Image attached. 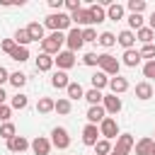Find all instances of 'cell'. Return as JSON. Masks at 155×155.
Listing matches in <instances>:
<instances>
[{"label": "cell", "instance_id": "obj_5", "mask_svg": "<svg viewBox=\"0 0 155 155\" xmlns=\"http://www.w3.org/2000/svg\"><path fill=\"white\" fill-rule=\"evenodd\" d=\"M133 145H136V140H133V136H131V133H119V138H116V145H114L111 155H128V153L133 150Z\"/></svg>", "mask_w": 155, "mask_h": 155}, {"label": "cell", "instance_id": "obj_53", "mask_svg": "<svg viewBox=\"0 0 155 155\" xmlns=\"http://www.w3.org/2000/svg\"><path fill=\"white\" fill-rule=\"evenodd\" d=\"M153 140H155V138H153Z\"/></svg>", "mask_w": 155, "mask_h": 155}, {"label": "cell", "instance_id": "obj_42", "mask_svg": "<svg viewBox=\"0 0 155 155\" xmlns=\"http://www.w3.org/2000/svg\"><path fill=\"white\" fill-rule=\"evenodd\" d=\"M82 41H97V31L92 27H85L82 29Z\"/></svg>", "mask_w": 155, "mask_h": 155}, {"label": "cell", "instance_id": "obj_44", "mask_svg": "<svg viewBox=\"0 0 155 155\" xmlns=\"http://www.w3.org/2000/svg\"><path fill=\"white\" fill-rule=\"evenodd\" d=\"M10 114H12V109H10L7 104H0V121H7Z\"/></svg>", "mask_w": 155, "mask_h": 155}, {"label": "cell", "instance_id": "obj_22", "mask_svg": "<svg viewBox=\"0 0 155 155\" xmlns=\"http://www.w3.org/2000/svg\"><path fill=\"white\" fill-rule=\"evenodd\" d=\"M10 58L17 61V63H24V61L29 58V48H27V46H15V48L10 51Z\"/></svg>", "mask_w": 155, "mask_h": 155}, {"label": "cell", "instance_id": "obj_50", "mask_svg": "<svg viewBox=\"0 0 155 155\" xmlns=\"http://www.w3.org/2000/svg\"><path fill=\"white\" fill-rule=\"evenodd\" d=\"M5 99H7V94H5V90L0 87V104H5Z\"/></svg>", "mask_w": 155, "mask_h": 155}, {"label": "cell", "instance_id": "obj_16", "mask_svg": "<svg viewBox=\"0 0 155 155\" xmlns=\"http://www.w3.org/2000/svg\"><path fill=\"white\" fill-rule=\"evenodd\" d=\"M51 85H53L56 90H65V87L70 85V80H68L65 70H56V73L51 75Z\"/></svg>", "mask_w": 155, "mask_h": 155}, {"label": "cell", "instance_id": "obj_41", "mask_svg": "<svg viewBox=\"0 0 155 155\" xmlns=\"http://www.w3.org/2000/svg\"><path fill=\"white\" fill-rule=\"evenodd\" d=\"M140 58H150V61H153V58H155V46H153V44H145V46L140 48Z\"/></svg>", "mask_w": 155, "mask_h": 155}, {"label": "cell", "instance_id": "obj_3", "mask_svg": "<svg viewBox=\"0 0 155 155\" xmlns=\"http://www.w3.org/2000/svg\"><path fill=\"white\" fill-rule=\"evenodd\" d=\"M97 65L102 68V73L104 75H119V68H121V63L114 58V56H109V53H99L97 56Z\"/></svg>", "mask_w": 155, "mask_h": 155}, {"label": "cell", "instance_id": "obj_13", "mask_svg": "<svg viewBox=\"0 0 155 155\" xmlns=\"http://www.w3.org/2000/svg\"><path fill=\"white\" fill-rule=\"evenodd\" d=\"M27 148H29V140H27L24 136H15V138L7 140V150H10V153H24Z\"/></svg>", "mask_w": 155, "mask_h": 155}, {"label": "cell", "instance_id": "obj_18", "mask_svg": "<svg viewBox=\"0 0 155 155\" xmlns=\"http://www.w3.org/2000/svg\"><path fill=\"white\" fill-rule=\"evenodd\" d=\"M153 148H155V140L153 138H140L136 143V155H150Z\"/></svg>", "mask_w": 155, "mask_h": 155}, {"label": "cell", "instance_id": "obj_2", "mask_svg": "<svg viewBox=\"0 0 155 155\" xmlns=\"http://www.w3.org/2000/svg\"><path fill=\"white\" fill-rule=\"evenodd\" d=\"M70 15H65V12H53V15H48L46 17V22H44V27H48L51 31H63V29H70Z\"/></svg>", "mask_w": 155, "mask_h": 155}, {"label": "cell", "instance_id": "obj_29", "mask_svg": "<svg viewBox=\"0 0 155 155\" xmlns=\"http://www.w3.org/2000/svg\"><path fill=\"white\" fill-rule=\"evenodd\" d=\"M85 99L90 102V107H97V104H102L104 94H102L99 90H94V87H92V90H87V92H85Z\"/></svg>", "mask_w": 155, "mask_h": 155}, {"label": "cell", "instance_id": "obj_7", "mask_svg": "<svg viewBox=\"0 0 155 155\" xmlns=\"http://www.w3.org/2000/svg\"><path fill=\"white\" fill-rule=\"evenodd\" d=\"M65 44H68V51H80L82 48V29H78V27H73V29H68V34H65Z\"/></svg>", "mask_w": 155, "mask_h": 155}, {"label": "cell", "instance_id": "obj_10", "mask_svg": "<svg viewBox=\"0 0 155 155\" xmlns=\"http://www.w3.org/2000/svg\"><path fill=\"white\" fill-rule=\"evenodd\" d=\"M29 145H31L34 155H48V153H51V140H48V138H44V136H36Z\"/></svg>", "mask_w": 155, "mask_h": 155}, {"label": "cell", "instance_id": "obj_46", "mask_svg": "<svg viewBox=\"0 0 155 155\" xmlns=\"http://www.w3.org/2000/svg\"><path fill=\"white\" fill-rule=\"evenodd\" d=\"M85 65H97V53H85Z\"/></svg>", "mask_w": 155, "mask_h": 155}, {"label": "cell", "instance_id": "obj_26", "mask_svg": "<svg viewBox=\"0 0 155 155\" xmlns=\"http://www.w3.org/2000/svg\"><path fill=\"white\" fill-rule=\"evenodd\" d=\"M107 17H109V19H114V22H119V19L124 17V5H119V2H111V5L107 7Z\"/></svg>", "mask_w": 155, "mask_h": 155}, {"label": "cell", "instance_id": "obj_27", "mask_svg": "<svg viewBox=\"0 0 155 155\" xmlns=\"http://www.w3.org/2000/svg\"><path fill=\"white\" fill-rule=\"evenodd\" d=\"M90 82H92V87H94V90H99V92H102V87H107V85H109V78L99 70V73H94V75L90 78Z\"/></svg>", "mask_w": 155, "mask_h": 155}, {"label": "cell", "instance_id": "obj_24", "mask_svg": "<svg viewBox=\"0 0 155 155\" xmlns=\"http://www.w3.org/2000/svg\"><path fill=\"white\" fill-rule=\"evenodd\" d=\"M65 92H68V99H82V97H85V90H82L80 82H70V85L65 87Z\"/></svg>", "mask_w": 155, "mask_h": 155}, {"label": "cell", "instance_id": "obj_40", "mask_svg": "<svg viewBox=\"0 0 155 155\" xmlns=\"http://www.w3.org/2000/svg\"><path fill=\"white\" fill-rule=\"evenodd\" d=\"M143 75H145V78H150V80H155V58H153V61H148V63L143 65Z\"/></svg>", "mask_w": 155, "mask_h": 155}, {"label": "cell", "instance_id": "obj_47", "mask_svg": "<svg viewBox=\"0 0 155 155\" xmlns=\"http://www.w3.org/2000/svg\"><path fill=\"white\" fill-rule=\"evenodd\" d=\"M7 80H10V73H7V68L0 65V87H2V82H7Z\"/></svg>", "mask_w": 155, "mask_h": 155}, {"label": "cell", "instance_id": "obj_37", "mask_svg": "<svg viewBox=\"0 0 155 155\" xmlns=\"http://www.w3.org/2000/svg\"><path fill=\"white\" fill-rule=\"evenodd\" d=\"M126 7H128V12H131V15H140V12L145 10V0H128V2H126Z\"/></svg>", "mask_w": 155, "mask_h": 155}, {"label": "cell", "instance_id": "obj_14", "mask_svg": "<svg viewBox=\"0 0 155 155\" xmlns=\"http://www.w3.org/2000/svg\"><path fill=\"white\" fill-rule=\"evenodd\" d=\"M109 90H111V94H121V92H126V90H128V80H126V78H121V75L109 78Z\"/></svg>", "mask_w": 155, "mask_h": 155}, {"label": "cell", "instance_id": "obj_11", "mask_svg": "<svg viewBox=\"0 0 155 155\" xmlns=\"http://www.w3.org/2000/svg\"><path fill=\"white\" fill-rule=\"evenodd\" d=\"M97 140H99V128H97L94 124H87V126L82 128V143L94 148V143H97Z\"/></svg>", "mask_w": 155, "mask_h": 155}, {"label": "cell", "instance_id": "obj_52", "mask_svg": "<svg viewBox=\"0 0 155 155\" xmlns=\"http://www.w3.org/2000/svg\"><path fill=\"white\" fill-rule=\"evenodd\" d=\"M109 155H111V153H109Z\"/></svg>", "mask_w": 155, "mask_h": 155}, {"label": "cell", "instance_id": "obj_9", "mask_svg": "<svg viewBox=\"0 0 155 155\" xmlns=\"http://www.w3.org/2000/svg\"><path fill=\"white\" fill-rule=\"evenodd\" d=\"M102 107H104V111H107V114H114V116H116V114L121 111V107H124V104H121V97H116V94H104Z\"/></svg>", "mask_w": 155, "mask_h": 155}, {"label": "cell", "instance_id": "obj_31", "mask_svg": "<svg viewBox=\"0 0 155 155\" xmlns=\"http://www.w3.org/2000/svg\"><path fill=\"white\" fill-rule=\"evenodd\" d=\"M70 99L68 97H61L58 102H53V111H58V114H70Z\"/></svg>", "mask_w": 155, "mask_h": 155}, {"label": "cell", "instance_id": "obj_48", "mask_svg": "<svg viewBox=\"0 0 155 155\" xmlns=\"http://www.w3.org/2000/svg\"><path fill=\"white\" fill-rule=\"evenodd\" d=\"M48 5H51V10H58V12H61V7H63V0H48Z\"/></svg>", "mask_w": 155, "mask_h": 155}, {"label": "cell", "instance_id": "obj_6", "mask_svg": "<svg viewBox=\"0 0 155 155\" xmlns=\"http://www.w3.org/2000/svg\"><path fill=\"white\" fill-rule=\"evenodd\" d=\"M51 145L58 148V150H65V148L70 145V136H68V131H65L63 126H56V128L51 131Z\"/></svg>", "mask_w": 155, "mask_h": 155}, {"label": "cell", "instance_id": "obj_43", "mask_svg": "<svg viewBox=\"0 0 155 155\" xmlns=\"http://www.w3.org/2000/svg\"><path fill=\"white\" fill-rule=\"evenodd\" d=\"M63 7H68L70 12H75V10H80V0H63Z\"/></svg>", "mask_w": 155, "mask_h": 155}, {"label": "cell", "instance_id": "obj_21", "mask_svg": "<svg viewBox=\"0 0 155 155\" xmlns=\"http://www.w3.org/2000/svg\"><path fill=\"white\" fill-rule=\"evenodd\" d=\"M124 63H126L128 68H136V65L140 63V51H136V48L124 51Z\"/></svg>", "mask_w": 155, "mask_h": 155}, {"label": "cell", "instance_id": "obj_25", "mask_svg": "<svg viewBox=\"0 0 155 155\" xmlns=\"http://www.w3.org/2000/svg\"><path fill=\"white\" fill-rule=\"evenodd\" d=\"M136 97L138 99H150L153 97V85L150 82H138L136 85Z\"/></svg>", "mask_w": 155, "mask_h": 155}, {"label": "cell", "instance_id": "obj_33", "mask_svg": "<svg viewBox=\"0 0 155 155\" xmlns=\"http://www.w3.org/2000/svg\"><path fill=\"white\" fill-rule=\"evenodd\" d=\"M7 82H10L12 87H17V90H19V87H24L27 75H24V73H19V70H17V73H10V80H7Z\"/></svg>", "mask_w": 155, "mask_h": 155}, {"label": "cell", "instance_id": "obj_20", "mask_svg": "<svg viewBox=\"0 0 155 155\" xmlns=\"http://www.w3.org/2000/svg\"><path fill=\"white\" fill-rule=\"evenodd\" d=\"M27 34H29V39H31V41H44V24L31 22V24L27 27Z\"/></svg>", "mask_w": 155, "mask_h": 155}, {"label": "cell", "instance_id": "obj_19", "mask_svg": "<svg viewBox=\"0 0 155 155\" xmlns=\"http://www.w3.org/2000/svg\"><path fill=\"white\" fill-rule=\"evenodd\" d=\"M87 10H90V15H92V24H99V22L107 19V10H104V5H90Z\"/></svg>", "mask_w": 155, "mask_h": 155}, {"label": "cell", "instance_id": "obj_15", "mask_svg": "<svg viewBox=\"0 0 155 155\" xmlns=\"http://www.w3.org/2000/svg\"><path fill=\"white\" fill-rule=\"evenodd\" d=\"M104 116H107V111H104V107H102V104H97V107H90V109H87V121H90V124H94V126H97V124H102V121H104Z\"/></svg>", "mask_w": 155, "mask_h": 155}, {"label": "cell", "instance_id": "obj_12", "mask_svg": "<svg viewBox=\"0 0 155 155\" xmlns=\"http://www.w3.org/2000/svg\"><path fill=\"white\" fill-rule=\"evenodd\" d=\"M70 22H75V24H85V27H90V24H92V15H90V10H87V7H80V10H75V12H70Z\"/></svg>", "mask_w": 155, "mask_h": 155}, {"label": "cell", "instance_id": "obj_39", "mask_svg": "<svg viewBox=\"0 0 155 155\" xmlns=\"http://www.w3.org/2000/svg\"><path fill=\"white\" fill-rule=\"evenodd\" d=\"M128 27L138 31V29L143 27V17H140V15H128Z\"/></svg>", "mask_w": 155, "mask_h": 155}, {"label": "cell", "instance_id": "obj_38", "mask_svg": "<svg viewBox=\"0 0 155 155\" xmlns=\"http://www.w3.org/2000/svg\"><path fill=\"white\" fill-rule=\"evenodd\" d=\"M15 44H17V46H27V44H31L27 29H17V31H15Z\"/></svg>", "mask_w": 155, "mask_h": 155}, {"label": "cell", "instance_id": "obj_30", "mask_svg": "<svg viewBox=\"0 0 155 155\" xmlns=\"http://www.w3.org/2000/svg\"><path fill=\"white\" fill-rule=\"evenodd\" d=\"M36 111H39V114H51V111H53V99H51V97H41V99L36 102Z\"/></svg>", "mask_w": 155, "mask_h": 155}, {"label": "cell", "instance_id": "obj_23", "mask_svg": "<svg viewBox=\"0 0 155 155\" xmlns=\"http://www.w3.org/2000/svg\"><path fill=\"white\" fill-rule=\"evenodd\" d=\"M51 68H53V58H51L48 53H39V58H36V70L46 73V70H51Z\"/></svg>", "mask_w": 155, "mask_h": 155}, {"label": "cell", "instance_id": "obj_8", "mask_svg": "<svg viewBox=\"0 0 155 155\" xmlns=\"http://www.w3.org/2000/svg\"><path fill=\"white\" fill-rule=\"evenodd\" d=\"M53 63L58 65V70H68V68L75 65V53L73 51H61V53H56Z\"/></svg>", "mask_w": 155, "mask_h": 155}, {"label": "cell", "instance_id": "obj_45", "mask_svg": "<svg viewBox=\"0 0 155 155\" xmlns=\"http://www.w3.org/2000/svg\"><path fill=\"white\" fill-rule=\"evenodd\" d=\"M0 46H2V51H5V53H10V51H12V48H15L17 44H15V39H5V41H2Z\"/></svg>", "mask_w": 155, "mask_h": 155}, {"label": "cell", "instance_id": "obj_36", "mask_svg": "<svg viewBox=\"0 0 155 155\" xmlns=\"http://www.w3.org/2000/svg\"><path fill=\"white\" fill-rule=\"evenodd\" d=\"M109 153H111V143L104 140V138H99L94 143V155H109Z\"/></svg>", "mask_w": 155, "mask_h": 155}, {"label": "cell", "instance_id": "obj_4", "mask_svg": "<svg viewBox=\"0 0 155 155\" xmlns=\"http://www.w3.org/2000/svg\"><path fill=\"white\" fill-rule=\"evenodd\" d=\"M99 136L104 140H111V138H119V124L114 116H104V121L99 124Z\"/></svg>", "mask_w": 155, "mask_h": 155}, {"label": "cell", "instance_id": "obj_28", "mask_svg": "<svg viewBox=\"0 0 155 155\" xmlns=\"http://www.w3.org/2000/svg\"><path fill=\"white\" fill-rule=\"evenodd\" d=\"M136 39H138V41H143V46H145V44H150V41L155 39V31H153V29H148V27H140V29L136 31Z\"/></svg>", "mask_w": 155, "mask_h": 155}, {"label": "cell", "instance_id": "obj_32", "mask_svg": "<svg viewBox=\"0 0 155 155\" xmlns=\"http://www.w3.org/2000/svg\"><path fill=\"white\" fill-rule=\"evenodd\" d=\"M97 41H99V44H102L104 48H111V46L116 44V36H114L111 31H102V34L97 36Z\"/></svg>", "mask_w": 155, "mask_h": 155}, {"label": "cell", "instance_id": "obj_35", "mask_svg": "<svg viewBox=\"0 0 155 155\" xmlns=\"http://www.w3.org/2000/svg\"><path fill=\"white\" fill-rule=\"evenodd\" d=\"M0 136H2L5 140H10V138H15V136H17V128H15V124H10V121H5V124L0 126Z\"/></svg>", "mask_w": 155, "mask_h": 155}, {"label": "cell", "instance_id": "obj_1", "mask_svg": "<svg viewBox=\"0 0 155 155\" xmlns=\"http://www.w3.org/2000/svg\"><path fill=\"white\" fill-rule=\"evenodd\" d=\"M65 44V34L63 31H51L48 36H44V41H41V53H48V56H53V53H61V46Z\"/></svg>", "mask_w": 155, "mask_h": 155}, {"label": "cell", "instance_id": "obj_34", "mask_svg": "<svg viewBox=\"0 0 155 155\" xmlns=\"http://www.w3.org/2000/svg\"><path fill=\"white\" fill-rule=\"evenodd\" d=\"M27 104H29V99H27L22 92H17V94L12 97V102H10V109H27Z\"/></svg>", "mask_w": 155, "mask_h": 155}, {"label": "cell", "instance_id": "obj_51", "mask_svg": "<svg viewBox=\"0 0 155 155\" xmlns=\"http://www.w3.org/2000/svg\"><path fill=\"white\" fill-rule=\"evenodd\" d=\"M150 155H155V148H153V153H150Z\"/></svg>", "mask_w": 155, "mask_h": 155}, {"label": "cell", "instance_id": "obj_49", "mask_svg": "<svg viewBox=\"0 0 155 155\" xmlns=\"http://www.w3.org/2000/svg\"><path fill=\"white\" fill-rule=\"evenodd\" d=\"M148 29L155 31V10H153V15H150V19H148Z\"/></svg>", "mask_w": 155, "mask_h": 155}, {"label": "cell", "instance_id": "obj_17", "mask_svg": "<svg viewBox=\"0 0 155 155\" xmlns=\"http://www.w3.org/2000/svg\"><path fill=\"white\" fill-rule=\"evenodd\" d=\"M116 41H119V44H121V46L128 51V48H133V44H136V34H133L131 29H124V31L116 36Z\"/></svg>", "mask_w": 155, "mask_h": 155}]
</instances>
